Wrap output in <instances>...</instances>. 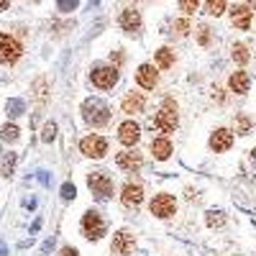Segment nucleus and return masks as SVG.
<instances>
[{
  "instance_id": "f257e3e1",
  "label": "nucleus",
  "mask_w": 256,
  "mask_h": 256,
  "mask_svg": "<svg viewBox=\"0 0 256 256\" xmlns=\"http://www.w3.org/2000/svg\"><path fill=\"white\" fill-rule=\"evenodd\" d=\"M152 126L156 128V131H162L164 136H169V134L177 131V126H180V105H177L174 98L162 100V105H159V110H156Z\"/></svg>"
},
{
  "instance_id": "f03ea898",
  "label": "nucleus",
  "mask_w": 256,
  "mask_h": 256,
  "mask_svg": "<svg viewBox=\"0 0 256 256\" xmlns=\"http://www.w3.org/2000/svg\"><path fill=\"white\" fill-rule=\"evenodd\" d=\"M80 113H82V120L90 128H102V126L110 123V105L100 98H88L82 102Z\"/></svg>"
},
{
  "instance_id": "7ed1b4c3",
  "label": "nucleus",
  "mask_w": 256,
  "mask_h": 256,
  "mask_svg": "<svg viewBox=\"0 0 256 256\" xmlns=\"http://www.w3.org/2000/svg\"><path fill=\"white\" fill-rule=\"evenodd\" d=\"M80 230L88 241H100L105 236V220L98 210H84V216L80 220Z\"/></svg>"
},
{
  "instance_id": "20e7f679",
  "label": "nucleus",
  "mask_w": 256,
  "mask_h": 256,
  "mask_svg": "<svg viewBox=\"0 0 256 256\" xmlns=\"http://www.w3.org/2000/svg\"><path fill=\"white\" fill-rule=\"evenodd\" d=\"M88 187H90V192L95 195V200H110L113 198V192H116V184H113V180H110V174L108 172H90L88 174Z\"/></svg>"
},
{
  "instance_id": "39448f33",
  "label": "nucleus",
  "mask_w": 256,
  "mask_h": 256,
  "mask_svg": "<svg viewBox=\"0 0 256 256\" xmlns=\"http://www.w3.org/2000/svg\"><path fill=\"white\" fill-rule=\"evenodd\" d=\"M148 210H152L154 218L169 220V218L177 216V198L169 195V192H159V195H154V200L148 202Z\"/></svg>"
},
{
  "instance_id": "423d86ee",
  "label": "nucleus",
  "mask_w": 256,
  "mask_h": 256,
  "mask_svg": "<svg viewBox=\"0 0 256 256\" xmlns=\"http://www.w3.org/2000/svg\"><path fill=\"white\" fill-rule=\"evenodd\" d=\"M118 77H120V72H118V67H113V64H95V67L90 70V82L98 90H110L118 82Z\"/></svg>"
},
{
  "instance_id": "0eeeda50",
  "label": "nucleus",
  "mask_w": 256,
  "mask_h": 256,
  "mask_svg": "<svg viewBox=\"0 0 256 256\" xmlns=\"http://www.w3.org/2000/svg\"><path fill=\"white\" fill-rule=\"evenodd\" d=\"M20 56H24V46H20V41L13 38L10 34L0 31V64L13 67V64H18Z\"/></svg>"
},
{
  "instance_id": "6e6552de",
  "label": "nucleus",
  "mask_w": 256,
  "mask_h": 256,
  "mask_svg": "<svg viewBox=\"0 0 256 256\" xmlns=\"http://www.w3.org/2000/svg\"><path fill=\"white\" fill-rule=\"evenodd\" d=\"M108 148H110L108 138L100 136V134H90V136H84L80 141V152L88 159H102L105 154H108Z\"/></svg>"
},
{
  "instance_id": "1a4fd4ad",
  "label": "nucleus",
  "mask_w": 256,
  "mask_h": 256,
  "mask_svg": "<svg viewBox=\"0 0 256 256\" xmlns=\"http://www.w3.org/2000/svg\"><path fill=\"white\" fill-rule=\"evenodd\" d=\"M228 18H230V26H233V28L248 31L251 24H254V10L246 8L244 3H238V6H230V8H228Z\"/></svg>"
},
{
  "instance_id": "9d476101",
  "label": "nucleus",
  "mask_w": 256,
  "mask_h": 256,
  "mask_svg": "<svg viewBox=\"0 0 256 256\" xmlns=\"http://www.w3.org/2000/svg\"><path fill=\"white\" fill-rule=\"evenodd\" d=\"M118 26L126 31V34H138L144 28V18H141V10L138 8H123L120 16H118Z\"/></svg>"
},
{
  "instance_id": "9b49d317",
  "label": "nucleus",
  "mask_w": 256,
  "mask_h": 256,
  "mask_svg": "<svg viewBox=\"0 0 256 256\" xmlns=\"http://www.w3.org/2000/svg\"><path fill=\"white\" fill-rule=\"evenodd\" d=\"M136 84H138L141 90H154L156 84H159V70L154 67L152 62L138 64V70H136Z\"/></svg>"
},
{
  "instance_id": "f8f14e48",
  "label": "nucleus",
  "mask_w": 256,
  "mask_h": 256,
  "mask_svg": "<svg viewBox=\"0 0 256 256\" xmlns=\"http://www.w3.org/2000/svg\"><path fill=\"white\" fill-rule=\"evenodd\" d=\"M146 95L144 92H138V90H131V92H126L123 95V100H120V110L126 113V116H138V113H144L146 110Z\"/></svg>"
},
{
  "instance_id": "ddd939ff",
  "label": "nucleus",
  "mask_w": 256,
  "mask_h": 256,
  "mask_svg": "<svg viewBox=\"0 0 256 256\" xmlns=\"http://www.w3.org/2000/svg\"><path fill=\"white\" fill-rule=\"evenodd\" d=\"M118 144H123V146H136L138 141H141V126L136 123V120H123L120 126H118Z\"/></svg>"
},
{
  "instance_id": "4468645a",
  "label": "nucleus",
  "mask_w": 256,
  "mask_h": 256,
  "mask_svg": "<svg viewBox=\"0 0 256 256\" xmlns=\"http://www.w3.org/2000/svg\"><path fill=\"white\" fill-rule=\"evenodd\" d=\"M120 202L126 208H141L144 205V187L138 182H126L120 190Z\"/></svg>"
},
{
  "instance_id": "2eb2a0df",
  "label": "nucleus",
  "mask_w": 256,
  "mask_h": 256,
  "mask_svg": "<svg viewBox=\"0 0 256 256\" xmlns=\"http://www.w3.org/2000/svg\"><path fill=\"white\" fill-rule=\"evenodd\" d=\"M208 146H210L216 154H223V152H228V148L233 146V131H230V128H216V131L210 134V141H208Z\"/></svg>"
},
{
  "instance_id": "dca6fc26",
  "label": "nucleus",
  "mask_w": 256,
  "mask_h": 256,
  "mask_svg": "<svg viewBox=\"0 0 256 256\" xmlns=\"http://www.w3.org/2000/svg\"><path fill=\"white\" fill-rule=\"evenodd\" d=\"M116 164L118 169H123V172H138L141 164H144V154L141 152H118L116 154Z\"/></svg>"
},
{
  "instance_id": "f3484780",
  "label": "nucleus",
  "mask_w": 256,
  "mask_h": 256,
  "mask_svg": "<svg viewBox=\"0 0 256 256\" xmlns=\"http://www.w3.org/2000/svg\"><path fill=\"white\" fill-rule=\"evenodd\" d=\"M134 246H136V238H134V233L131 230H126V228H120L116 236H113V244H110V248L116 251V254H120V256H128L134 251Z\"/></svg>"
},
{
  "instance_id": "a211bd4d",
  "label": "nucleus",
  "mask_w": 256,
  "mask_h": 256,
  "mask_svg": "<svg viewBox=\"0 0 256 256\" xmlns=\"http://www.w3.org/2000/svg\"><path fill=\"white\" fill-rule=\"evenodd\" d=\"M148 152H152V156H154L156 162L169 159V156H172V152H174L172 138H169V136H156V138H152V144H148Z\"/></svg>"
},
{
  "instance_id": "6ab92c4d",
  "label": "nucleus",
  "mask_w": 256,
  "mask_h": 256,
  "mask_svg": "<svg viewBox=\"0 0 256 256\" xmlns=\"http://www.w3.org/2000/svg\"><path fill=\"white\" fill-rule=\"evenodd\" d=\"M248 88H251V77H248L244 70H236V72L228 77V90H230L233 95H246Z\"/></svg>"
},
{
  "instance_id": "aec40b11",
  "label": "nucleus",
  "mask_w": 256,
  "mask_h": 256,
  "mask_svg": "<svg viewBox=\"0 0 256 256\" xmlns=\"http://www.w3.org/2000/svg\"><path fill=\"white\" fill-rule=\"evenodd\" d=\"M174 62H177L174 49H172V46H162V49H156L152 64H154L156 70H172V67H174Z\"/></svg>"
},
{
  "instance_id": "412c9836",
  "label": "nucleus",
  "mask_w": 256,
  "mask_h": 256,
  "mask_svg": "<svg viewBox=\"0 0 256 256\" xmlns=\"http://www.w3.org/2000/svg\"><path fill=\"white\" fill-rule=\"evenodd\" d=\"M251 128H254V120L248 113H238L236 120H233V131H236L238 136H248L251 134Z\"/></svg>"
},
{
  "instance_id": "4be33fe9",
  "label": "nucleus",
  "mask_w": 256,
  "mask_h": 256,
  "mask_svg": "<svg viewBox=\"0 0 256 256\" xmlns=\"http://www.w3.org/2000/svg\"><path fill=\"white\" fill-rule=\"evenodd\" d=\"M230 56H233V62H236L238 67L248 64V59H251V54H248V46H246V44H233V46H230Z\"/></svg>"
},
{
  "instance_id": "5701e85b",
  "label": "nucleus",
  "mask_w": 256,
  "mask_h": 256,
  "mask_svg": "<svg viewBox=\"0 0 256 256\" xmlns=\"http://www.w3.org/2000/svg\"><path fill=\"white\" fill-rule=\"evenodd\" d=\"M228 10V0H205V13L208 16H223Z\"/></svg>"
},
{
  "instance_id": "b1692460",
  "label": "nucleus",
  "mask_w": 256,
  "mask_h": 256,
  "mask_svg": "<svg viewBox=\"0 0 256 256\" xmlns=\"http://www.w3.org/2000/svg\"><path fill=\"white\" fill-rule=\"evenodd\" d=\"M195 38H198V44L200 46H210V38H212V28L208 24H200L198 31H195Z\"/></svg>"
},
{
  "instance_id": "393cba45",
  "label": "nucleus",
  "mask_w": 256,
  "mask_h": 256,
  "mask_svg": "<svg viewBox=\"0 0 256 256\" xmlns=\"http://www.w3.org/2000/svg\"><path fill=\"white\" fill-rule=\"evenodd\" d=\"M200 3L202 0H180V10L184 13V18H190V16H195L200 10Z\"/></svg>"
},
{
  "instance_id": "a878e982",
  "label": "nucleus",
  "mask_w": 256,
  "mask_h": 256,
  "mask_svg": "<svg viewBox=\"0 0 256 256\" xmlns=\"http://www.w3.org/2000/svg\"><path fill=\"white\" fill-rule=\"evenodd\" d=\"M226 223V212L223 210H210L208 212V226L210 228H220Z\"/></svg>"
},
{
  "instance_id": "bb28decb",
  "label": "nucleus",
  "mask_w": 256,
  "mask_h": 256,
  "mask_svg": "<svg viewBox=\"0 0 256 256\" xmlns=\"http://www.w3.org/2000/svg\"><path fill=\"white\" fill-rule=\"evenodd\" d=\"M190 31H192V26H190V20H187V18H180V20H174L172 34H177V36H187Z\"/></svg>"
},
{
  "instance_id": "cd10ccee",
  "label": "nucleus",
  "mask_w": 256,
  "mask_h": 256,
  "mask_svg": "<svg viewBox=\"0 0 256 256\" xmlns=\"http://www.w3.org/2000/svg\"><path fill=\"white\" fill-rule=\"evenodd\" d=\"M18 134H20V131H18V126H10V123H8V126H3V131H0L3 141H16V138H18Z\"/></svg>"
},
{
  "instance_id": "c85d7f7f",
  "label": "nucleus",
  "mask_w": 256,
  "mask_h": 256,
  "mask_svg": "<svg viewBox=\"0 0 256 256\" xmlns=\"http://www.w3.org/2000/svg\"><path fill=\"white\" fill-rule=\"evenodd\" d=\"M20 113H24V102H20V100H10L8 102V116H20Z\"/></svg>"
},
{
  "instance_id": "c756f323",
  "label": "nucleus",
  "mask_w": 256,
  "mask_h": 256,
  "mask_svg": "<svg viewBox=\"0 0 256 256\" xmlns=\"http://www.w3.org/2000/svg\"><path fill=\"white\" fill-rule=\"evenodd\" d=\"M59 10H74L77 8V0H56Z\"/></svg>"
},
{
  "instance_id": "7c9ffc66",
  "label": "nucleus",
  "mask_w": 256,
  "mask_h": 256,
  "mask_svg": "<svg viewBox=\"0 0 256 256\" xmlns=\"http://www.w3.org/2000/svg\"><path fill=\"white\" fill-rule=\"evenodd\" d=\"M56 256H80V251H77L74 246H64V248H62Z\"/></svg>"
},
{
  "instance_id": "2f4dec72",
  "label": "nucleus",
  "mask_w": 256,
  "mask_h": 256,
  "mask_svg": "<svg viewBox=\"0 0 256 256\" xmlns=\"http://www.w3.org/2000/svg\"><path fill=\"white\" fill-rule=\"evenodd\" d=\"M54 131H56L54 123H49V126L44 128V141H52V138H54Z\"/></svg>"
},
{
  "instance_id": "473e14b6",
  "label": "nucleus",
  "mask_w": 256,
  "mask_h": 256,
  "mask_svg": "<svg viewBox=\"0 0 256 256\" xmlns=\"http://www.w3.org/2000/svg\"><path fill=\"white\" fill-rule=\"evenodd\" d=\"M212 100H218L220 105L226 102V95H223V90H220V88H216V90H212Z\"/></svg>"
},
{
  "instance_id": "72a5a7b5",
  "label": "nucleus",
  "mask_w": 256,
  "mask_h": 256,
  "mask_svg": "<svg viewBox=\"0 0 256 256\" xmlns=\"http://www.w3.org/2000/svg\"><path fill=\"white\" fill-rule=\"evenodd\" d=\"M13 162H16V159L10 156V159H8V162L3 164V174H6V177H8V172H10V169H13Z\"/></svg>"
},
{
  "instance_id": "f704fd0d",
  "label": "nucleus",
  "mask_w": 256,
  "mask_h": 256,
  "mask_svg": "<svg viewBox=\"0 0 256 256\" xmlns=\"http://www.w3.org/2000/svg\"><path fill=\"white\" fill-rule=\"evenodd\" d=\"M244 6H246V8H251V10H254V8H256V0H246V3H244Z\"/></svg>"
},
{
  "instance_id": "c9c22d12",
  "label": "nucleus",
  "mask_w": 256,
  "mask_h": 256,
  "mask_svg": "<svg viewBox=\"0 0 256 256\" xmlns=\"http://www.w3.org/2000/svg\"><path fill=\"white\" fill-rule=\"evenodd\" d=\"M8 6H10V0H0V10H6Z\"/></svg>"
},
{
  "instance_id": "e433bc0d",
  "label": "nucleus",
  "mask_w": 256,
  "mask_h": 256,
  "mask_svg": "<svg viewBox=\"0 0 256 256\" xmlns=\"http://www.w3.org/2000/svg\"><path fill=\"white\" fill-rule=\"evenodd\" d=\"M31 3H41V0H31Z\"/></svg>"
}]
</instances>
